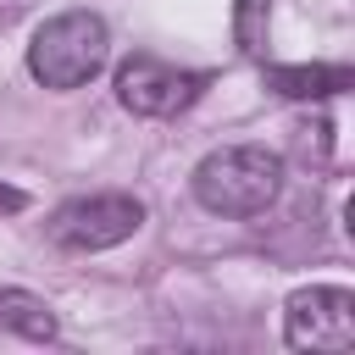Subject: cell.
I'll return each mask as SVG.
<instances>
[{
	"label": "cell",
	"mask_w": 355,
	"mask_h": 355,
	"mask_svg": "<svg viewBox=\"0 0 355 355\" xmlns=\"http://www.w3.org/2000/svg\"><path fill=\"white\" fill-rule=\"evenodd\" d=\"M139 227H144V200H139V194H116V189H111V194H78V200L55 205L50 222H44L50 244H61V250H72V255L116 250V244H128Z\"/></svg>",
	"instance_id": "cell-3"
},
{
	"label": "cell",
	"mask_w": 355,
	"mask_h": 355,
	"mask_svg": "<svg viewBox=\"0 0 355 355\" xmlns=\"http://www.w3.org/2000/svg\"><path fill=\"white\" fill-rule=\"evenodd\" d=\"M266 89H277L283 100H333V94L355 89V67H344V61H311V67H266Z\"/></svg>",
	"instance_id": "cell-6"
},
{
	"label": "cell",
	"mask_w": 355,
	"mask_h": 355,
	"mask_svg": "<svg viewBox=\"0 0 355 355\" xmlns=\"http://www.w3.org/2000/svg\"><path fill=\"white\" fill-rule=\"evenodd\" d=\"M205 83H211L205 72L172 67V61H161V55L139 50V55H128V61L116 67V105H122V111H133V116L161 122V116L189 111V105L205 94Z\"/></svg>",
	"instance_id": "cell-4"
},
{
	"label": "cell",
	"mask_w": 355,
	"mask_h": 355,
	"mask_svg": "<svg viewBox=\"0 0 355 355\" xmlns=\"http://www.w3.org/2000/svg\"><path fill=\"white\" fill-rule=\"evenodd\" d=\"M105 61H111V28L94 11H61V17L39 22L28 39V78L55 94L94 83L105 72Z\"/></svg>",
	"instance_id": "cell-2"
},
{
	"label": "cell",
	"mask_w": 355,
	"mask_h": 355,
	"mask_svg": "<svg viewBox=\"0 0 355 355\" xmlns=\"http://www.w3.org/2000/svg\"><path fill=\"white\" fill-rule=\"evenodd\" d=\"M266 33H272V0H233V39L244 55H266Z\"/></svg>",
	"instance_id": "cell-8"
},
{
	"label": "cell",
	"mask_w": 355,
	"mask_h": 355,
	"mask_svg": "<svg viewBox=\"0 0 355 355\" xmlns=\"http://www.w3.org/2000/svg\"><path fill=\"white\" fill-rule=\"evenodd\" d=\"M0 327L22 333L28 344H50V338L61 333V322H55L50 300H39L33 288H0Z\"/></svg>",
	"instance_id": "cell-7"
},
{
	"label": "cell",
	"mask_w": 355,
	"mask_h": 355,
	"mask_svg": "<svg viewBox=\"0 0 355 355\" xmlns=\"http://www.w3.org/2000/svg\"><path fill=\"white\" fill-rule=\"evenodd\" d=\"M283 155L266 144H222L211 155H200V166L189 172L194 200L211 216H261L277 194H283Z\"/></svg>",
	"instance_id": "cell-1"
},
{
	"label": "cell",
	"mask_w": 355,
	"mask_h": 355,
	"mask_svg": "<svg viewBox=\"0 0 355 355\" xmlns=\"http://www.w3.org/2000/svg\"><path fill=\"white\" fill-rule=\"evenodd\" d=\"M283 344L288 349H349L355 344V294L338 283H311L283 300Z\"/></svg>",
	"instance_id": "cell-5"
}]
</instances>
